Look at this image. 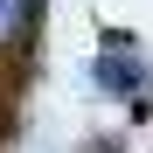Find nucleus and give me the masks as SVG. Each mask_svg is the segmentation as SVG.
<instances>
[{
	"label": "nucleus",
	"instance_id": "f257e3e1",
	"mask_svg": "<svg viewBox=\"0 0 153 153\" xmlns=\"http://www.w3.org/2000/svg\"><path fill=\"white\" fill-rule=\"evenodd\" d=\"M35 21V0H0V49H14Z\"/></svg>",
	"mask_w": 153,
	"mask_h": 153
}]
</instances>
